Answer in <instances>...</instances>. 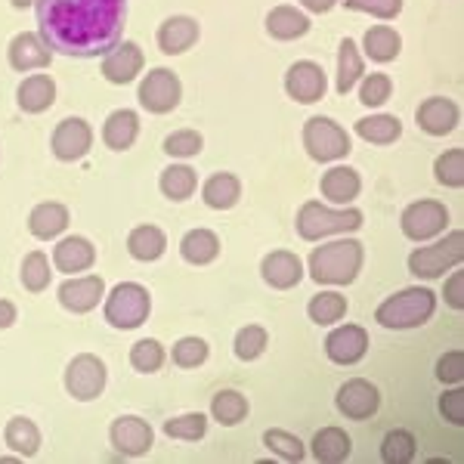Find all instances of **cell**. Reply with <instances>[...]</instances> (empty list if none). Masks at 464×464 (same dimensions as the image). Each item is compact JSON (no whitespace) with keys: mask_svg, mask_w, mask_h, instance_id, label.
<instances>
[{"mask_svg":"<svg viewBox=\"0 0 464 464\" xmlns=\"http://www.w3.org/2000/svg\"><path fill=\"white\" fill-rule=\"evenodd\" d=\"M41 41L65 56H106L121 44L127 0H34Z\"/></svg>","mask_w":464,"mask_h":464,"instance_id":"1","label":"cell"},{"mask_svg":"<svg viewBox=\"0 0 464 464\" xmlns=\"http://www.w3.org/2000/svg\"><path fill=\"white\" fill-rule=\"evenodd\" d=\"M362 266V245L353 238L322 245L310 257V276L319 285H350Z\"/></svg>","mask_w":464,"mask_h":464,"instance_id":"2","label":"cell"},{"mask_svg":"<svg viewBox=\"0 0 464 464\" xmlns=\"http://www.w3.org/2000/svg\"><path fill=\"white\" fill-rule=\"evenodd\" d=\"M433 310H437V297H433V291L402 288L400 295L387 297V301L378 306L375 319L384 328H396V332H402V328L424 325V322L433 316Z\"/></svg>","mask_w":464,"mask_h":464,"instance_id":"3","label":"cell"},{"mask_svg":"<svg viewBox=\"0 0 464 464\" xmlns=\"http://www.w3.org/2000/svg\"><path fill=\"white\" fill-rule=\"evenodd\" d=\"M362 227V214L356 208H343V211H332L322 201H306L297 214V232L306 242L334 236V232H353Z\"/></svg>","mask_w":464,"mask_h":464,"instance_id":"4","label":"cell"},{"mask_svg":"<svg viewBox=\"0 0 464 464\" xmlns=\"http://www.w3.org/2000/svg\"><path fill=\"white\" fill-rule=\"evenodd\" d=\"M464 260V232H449L443 242L430 245V248H418L409 257V269L418 279H437L446 269L459 266Z\"/></svg>","mask_w":464,"mask_h":464,"instance_id":"5","label":"cell"},{"mask_svg":"<svg viewBox=\"0 0 464 464\" xmlns=\"http://www.w3.org/2000/svg\"><path fill=\"white\" fill-rule=\"evenodd\" d=\"M152 301H149V291L137 282H121V285L111 288L106 301V319L115 328H137L149 319Z\"/></svg>","mask_w":464,"mask_h":464,"instance_id":"6","label":"cell"},{"mask_svg":"<svg viewBox=\"0 0 464 464\" xmlns=\"http://www.w3.org/2000/svg\"><path fill=\"white\" fill-rule=\"evenodd\" d=\"M304 146L316 161H338L350 152V137L332 118H310L304 124Z\"/></svg>","mask_w":464,"mask_h":464,"instance_id":"7","label":"cell"},{"mask_svg":"<svg viewBox=\"0 0 464 464\" xmlns=\"http://www.w3.org/2000/svg\"><path fill=\"white\" fill-rule=\"evenodd\" d=\"M179 96H183L179 78L168 69H152L143 78V84H140V102H143V109L155 111V115L174 111L179 106Z\"/></svg>","mask_w":464,"mask_h":464,"instance_id":"8","label":"cell"},{"mask_svg":"<svg viewBox=\"0 0 464 464\" xmlns=\"http://www.w3.org/2000/svg\"><path fill=\"white\" fill-rule=\"evenodd\" d=\"M65 387L81 402L96 400L102 393V387H106V365L90 353L74 356L69 362V372H65Z\"/></svg>","mask_w":464,"mask_h":464,"instance_id":"9","label":"cell"},{"mask_svg":"<svg viewBox=\"0 0 464 464\" xmlns=\"http://www.w3.org/2000/svg\"><path fill=\"white\" fill-rule=\"evenodd\" d=\"M449 223V211L440 201H415L402 211V232L411 242H428V238L440 236Z\"/></svg>","mask_w":464,"mask_h":464,"instance_id":"10","label":"cell"},{"mask_svg":"<svg viewBox=\"0 0 464 464\" xmlns=\"http://www.w3.org/2000/svg\"><path fill=\"white\" fill-rule=\"evenodd\" d=\"M381 406V396H378V387L372 384V381L365 378H353L347 381V384L338 391V409L343 411L347 418H356V421H362V418H372Z\"/></svg>","mask_w":464,"mask_h":464,"instance_id":"11","label":"cell"},{"mask_svg":"<svg viewBox=\"0 0 464 464\" xmlns=\"http://www.w3.org/2000/svg\"><path fill=\"white\" fill-rule=\"evenodd\" d=\"M109 437H111V446L118 449L121 455H146L149 449H152V428L143 421V418H133V415H124V418H118L115 424H111V430H109Z\"/></svg>","mask_w":464,"mask_h":464,"instance_id":"12","label":"cell"},{"mask_svg":"<svg viewBox=\"0 0 464 464\" xmlns=\"http://www.w3.org/2000/svg\"><path fill=\"white\" fill-rule=\"evenodd\" d=\"M90 146H93V130H90V124L84 118H65V121L56 127V133H53L56 159H63V161L84 159Z\"/></svg>","mask_w":464,"mask_h":464,"instance_id":"13","label":"cell"},{"mask_svg":"<svg viewBox=\"0 0 464 464\" xmlns=\"http://www.w3.org/2000/svg\"><path fill=\"white\" fill-rule=\"evenodd\" d=\"M365 350H369V334H365V328H359V325L334 328V332L328 334V341H325L328 359H332V362H338V365L359 362V359L365 356Z\"/></svg>","mask_w":464,"mask_h":464,"instance_id":"14","label":"cell"},{"mask_svg":"<svg viewBox=\"0 0 464 464\" xmlns=\"http://www.w3.org/2000/svg\"><path fill=\"white\" fill-rule=\"evenodd\" d=\"M325 72L316 63H295L285 74V90L291 100L297 102H316L325 96Z\"/></svg>","mask_w":464,"mask_h":464,"instance_id":"15","label":"cell"},{"mask_svg":"<svg viewBox=\"0 0 464 464\" xmlns=\"http://www.w3.org/2000/svg\"><path fill=\"white\" fill-rule=\"evenodd\" d=\"M140 72H143V50L133 41H124L115 50H109L106 63H102V74L111 84H130Z\"/></svg>","mask_w":464,"mask_h":464,"instance_id":"16","label":"cell"},{"mask_svg":"<svg viewBox=\"0 0 464 464\" xmlns=\"http://www.w3.org/2000/svg\"><path fill=\"white\" fill-rule=\"evenodd\" d=\"M106 295V285H102L100 276H81V279H69L63 288H59V301H63L65 310L72 313H90L100 297Z\"/></svg>","mask_w":464,"mask_h":464,"instance_id":"17","label":"cell"},{"mask_svg":"<svg viewBox=\"0 0 464 464\" xmlns=\"http://www.w3.org/2000/svg\"><path fill=\"white\" fill-rule=\"evenodd\" d=\"M50 56H53V50L41 41V34L22 32L13 37V44H10V65L16 72L44 69V65H50Z\"/></svg>","mask_w":464,"mask_h":464,"instance_id":"18","label":"cell"},{"mask_svg":"<svg viewBox=\"0 0 464 464\" xmlns=\"http://www.w3.org/2000/svg\"><path fill=\"white\" fill-rule=\"evenodd\" d=\"M264 279L269 282L273 288H279V291H288V288H295L297 282L304 279V264H301V257L297 254H291V251H273V254H266L264 257Z\"/></svg>","mask_w":464,"mask_h":464,"instance_id":"19","label":"cell"},{"mask_svg":"<svg viewBox=\"0 0 464 464\" xmlns=\"http://www.w3.org/2000/svg\"><path fill=\"white\" fill-rule=\"evenodd\" d=\"M418 124L421 130H428L430 137H446L449 130H455L459 124V106L446 96H433V100H424L421 109H418Z\"/></svg>","mask_w":464,"mask_h":464,"instance_id":"20","label":"cell"},{"mask_svg":"<svg viewBox=\"0 0 464 464\" xmlns=\"http://www.w3.org/2000/svg\"><path fill=\"white\" fill-rule=\"evenodd\" d=\"M196 41H198V22L189 16H170L159 28V47L168 56L186 53Z\"/></svg>","mask_w":464,"mask_h":464,"instance_id":"21","label":"cell"},{"mask_svg":"<svg viewBox=\"0 0 464 464\" xmlns=\"http://www.w3.org/2000/svg\"><path fill=\"white\" fill-rule=\"evenodd\" d=\"M96 260V248L81 236H69L53 248V264L63 273H84V269L93 266Z\"/></svg>","mask_w":464,"mask_h":464,"instance_id":"22","label":"cell"},{"mask_svg":"<svg viewBox=\"0 0 464 464\" xmlns=\"http://www.w3.org/2000/svg\"><path fill=\"white\" fill-rule=\"evenodd\" d=\"M137 133H140V118H137V111H130V109L111 111L106 118V127H102V140H106V146L115 149V152L130 149Z\"/></svg>","mask_w":464,"mask_h":464,"instance_id":"23","label":"cell"},{"mask_svg":"<svg viewBox=\"0 0 464 464\" xmlns=\"http://www.w3.org/2000/svg\"><path fill=\"white\" fill-rule=\"evenodd\" d=\"M322 196L328 201H334V205H347V201H353L359 196V189H362V179L353 168H332L328 174H322Z\"/></svg>","mask_w":464,"mask_h":464,"instance_id":"24","label":"cell"},{"mask_svg":"<svg viewBox=\"0 0 464 464\" xmlns=\"http://www.w3.org/2000/svg\"><path fill=\"white\" fill-rule=\"evenodd\" d=\"M19 106L25 109V111H44V109H50L53 106V100H56V84H53V78L50 74H32V78H25L19 84Z\"/></svg>","mask_w":464,"mask_h":464,"instance_id":"25","label":"cell"},{"mask_svg":"<svg viewBox=\"0 0 464 464\" xmlns=\"http://www.w3.org/2000/svg\"><path fill=\"white\" fill-rule=\"evenodd\" d=\"M65 227H69V211L59 201H44L28 217V229L37 238H56Z\"/></svg>","mask_w":464,"mask_h":464,"instance_id":"26","label":"cell"},{"mask_svg":"<svg viewBox=\"0 0 464 464\" xmlns=\"http://www.w3.org/2000/svg\"><path fill=\"white\" fill-rule=\"evenodd\" d=\"M266 32L276 41H295V37H304L310 32V19L301 10H295V6H276L266 16Z\"/></svg>","mask_w":464,"mask_h":464,"instance_id":"27","label":"cell"},{"mask_svg":"<svg viewBox=\"0 0 464 464\" xmlns=\"http://www.w3.org/2000/svg\"><path fill=\"white\" fill-rule=\"evenodd\" d=\"M350 437L343 433L341 428H322L316 437H313V455H316V461L322 464H338L350 455Z\"/></svg>","mask_w":464,"mask_h":464,"instance_id":"28","label":"cell"},{"mask_svg":"<svg viewBox=\"0 0 464 464\" xmlns=\"http://www.w3.org/2000/svg\"><path fill=\"white\" fill-rule=\"evenodd\" d=\"M179 251H183V257L189 260V264H211V260L220 254V238L214 236L211 229H192L183 236V242H179Z\"/></svg>","mask_w":464,"mask_h":464,"instance_id":"29","label":"cell"},{"mask_svg":"<svg viewBox=\"0 0 464 464\" xmlns=\"http://www.w3.org/2000/svg\"><path fill=\"white\" fill-rule=\"evenodd\" d=\"M362 47L375 63H391V59L400 56V47H402V37L393 32L391 25H375L369 28L362 37Z\"/></svg>","mask_w":464,"mask_h":464,"instance_id":"30","label":"cell"},{"mask_svg":"<svg viewBox=\"0 0 464 464\" xmlns=\"http://www.w3.org/2000/svg\"><path fill=\"white\" fill-rule=\"evenodd\" d=\"M201 196H205L208 205L217 208V211H227V208L236 205L238 196H242V183H238L236 174H214L201 186Z\"/></svg>","mask_w":464,"mask_h":464,"instance_id":"31","label":"cell"},{"mask_svg":"<svg viewBox=\"0 0 464 464\" xmlns=\"http://www.w3.org/2000/svg\"><path fill=\"white\" fill-rule=\"evenodd\" d=\"M164 248H168V238L159 227H137L127 238V251L137 260H159Z\"/></svg>","mask_w":464,"mask_h":464,"instance_id":"32","label":"cell"},{"mask_svg":"<svg viewBox=\"0 0 464 464\" xmlns=\"http://www.w3.org/2000/svg\"><path fill=\"white\" fill-rule=\"evenodd\" d=\"M356 133L365 143L387 146V143H393V140H400L402 124H400V118H393V115H372V118L356 121Z\"/></svg>","mask_w":464,"mask_h":464,"instance_id":"33","label":"cell"},{"mask_svg":"<svg viewBox=\"0 0 464 464\" xmlns=\"http://www.w3.org/2000/svg\"><path fill=\"white\" fill-rule=\"evenodd\" d=\"M4 437H6V446L16 455H25V459H32L37 449H41V430H37L34 421H28V418H13V421L6 424Z\"/></svg>","mask_w":464,"mask_h":464,"instance_id":"34","label":"cell"},{"mask_svg":"<svg viewBox=\"0 0 464 464\" xmlns=\"http://www.w3.org/2000/svg\"><path fill=\"white\" fill-rule=\"evenodd\" d=\"M362 56H359L356 44L350 37H343L338 50V93H350L356 87V81L362 78Z\"/></svg>","mask_w":464,"mask_h":464,"instance_id":"35","label":"cell"},{"mask_svg":"<svg viewBox=\"0 0 464 464\" xmlns=\"http://www.w3.org/2000/svg\"><path fill=\"white\" fill-rule=\"evenodd\" d=\"M196 186H198L196 170L186 168V164H174V168L161 170V192L168 198H174V201L189 198L192 192H196Z\"/></svg>","mask_w":464,"mask_h":464,"instance_id":"36","label":"cell"},{"mask_svg":"<svg viewBox=\"0 0 464 464\" xmlns=\"http://www.w3.org/2000/svg\"><path fill=\"white\" fill-rule=\"evenodd\" d=\"M306 313H310V319L319 322V325H332V322H341L347 316V297H341L338 291H322V295H316L310 301Z\"/></svg>","mask_w":464,"mask_h":464,"instance_id":"37","label":"cell"},{"mask_svg":"<svg viewBox=\"0 0 464 464\" xmlns=\"http://www.w3.org/2000/svg\"><path fill=\"white\" fill-rule=\"evenodd\" d=\"M211 415L220 424L232 428V424H238L245 415H248V400H245L238 391H220L211 402Z\"/></svg>","mask_w":464,"mask_h":464,"instance_id":"38","label":"cell"},{"mask_svg":"<svg viewBox=\"0 0 464 464\" xmlns=\"http://www.w3.org/2000/svg\"><path fill=\"white\" fill-rule=\"evenodd\" d=\"M381 459L387 464H409L415 459V437L409 430H391L381 446Z\"/></svg>","mask_w":464,"mask_h":464,"instance_id":"39","label":"cell"},{"mask_svg":"<svg viewBox=\"0 0 464 464\" xmlns=\"http://www.w3.org/2000/svg\"><path fill=\"white\" fill-rule=\"evenodd\" d=\"M50 260L47 254L41 251H32L25 260H22V285H25L28 291H44L50 285Z\"/></svg>","mask_w":464,"mask_h":464,"instance_id":"40","label":"cell"},{"mask_svg":"<svg viewBox=\"0 0 464 464\" xmlns=\"http://www.w3.org/2000/svg\"><path fill=\"white\" fill-rule=\"evenodd\" d=\"M208 430V418L201 411H189V415H179V418H170L164 421V433L174 440H201Z\"/></svg>","mask_w":464,"mask_h":464,"instance_id":"41","label":"cell"},{"mask_svg":"<svg viewBox=\"0 0 464 464\" xmlns=\"http://www.w3.org/2000/svg\"><path fill=\"white\" fill-rule=\"evenodd\" d=\"M433 174H437V179L443 186H464V152L461 149H449V152H443L437 159V164H433Z\"/></svg>","mask_w":464,"mask_h":464,"instance_id":"42","label":"cell"},{"mask_svg":"<svg viewBox=\"0 0 464 464\" xmlns=\"http://www.w3.org/2000/svg\"><path fill=\"white\" fill-rule=\"evenodd\" d=\"M264 446L269 452H276L285 461H301L304 459V443L288 430H266L264 433Z\"/></svg>","mask_w":464,"mask_h":464,"instance_id":"43","label":"cell"},{"mask_svg":"<svg viewBox=\"0 0 464 464\" xmlns=\"http://www.w3.org/2000/svg\"><path fill=\"white\" fill-rule=\"evenodd\" d=\"M391 93H393V81L387 78V74H365V81H362V87H359V100L365 102V106H384L387 100H391Z\"/></svg>","mask_w":464,"mask_h":464,"instance_id":"44","label":"cell"},{"mask_svg":"<svg viewBox=\"0 0 464 464\" xmlns=\"http://www.w3.org/2000/svg\"><path fill=\"white\" fill-rule=\"evenodd\" d=\"M266 328H260V325H248V328H242V332L236 334V356L238 359H257L260 353L266 350Z\"/></svg>","mask_w":464,"mask_h":464,"instance_id":"45","label":"cell"},{"mask_svg":"<svg viewBox=\"0 0 464 464\" xmlns=\"http://www.w3.org/2000/svg\"><path fill=\"white\" fill-rule=\"evenodd\" d=\"M130 362H133V369H137V372H159L161 362H164V347L159 341H149V338L133 343Z\"/></svg>","mask_w":464,"mask_h":464,"instance_id":"46","label":"cell"},{"mask_svg":"<svg viewBox=\"0 0 464 464\" xmlns=\"http://www.w3.org/2000/svg\"><path fill=\"white\" fill-rule=\"evenodd\" d=\"M208 359V343L201 338H183L174 343V362L179 369H196Z\"/></svg>","mask_w":464,"mask_h":464,"instance_id":"47","label":"cell"},{"mask_svg":"<svg viewBox=\"0 0 464 464\" xmlns=\"http://www.w3.org/2000/svg\"><path fill=\"white\" fill-rule=\"evenodd\" d=\"M164 152L174 155V159H192L201 152V133L196 130H177L164 140Z\"/></svg>","mask_w":464,"mask_h":464,"instance_id":"48","label":"cell"},{"mask_svg":"<svg viewBox=\"0 0 464 464\" xmlns=\"http://www.w3.org/2000/svg\"><path fill=\"white\" fill-rule=\"evenodd\" d=\"M343 4H347V10L372 13L378 19H393L402 10V0H343Z\"/></svg>","mask_w":464,"mask_h":464,"instance_id":"49","label":"cell"},{"mask_svg":"<svg viewBox=\"0 0 464 464\" xmlns=\"http://www.w3.org/2000/svg\"><path fill=\"white\" fill-rule=\"evenodd\" d=\"M437 378L443 381V384H461L464 381V353L461 350H452V353L440 356Z\"/></svg>","mask_w":464,"mask_h":464,"instance_id":"50","label":"cell"},{"mask_svg":"<svg viewBox=\"0 0 464 464\" xmlns=\"http://www.w3.org/2000/svg\"><path fill=\"white\" fill-rule=\"evenodd\" d=\"M440 411L446 415V421H452L455 428H461L464 424V391H449L440 396Z\"/></svg>","mask_w":464,"mask_h":464,"instance_id":"51","label":"cell"},{"mask_svg":"<svg viewBox=\"0 0 464 464\" xmlns=\"http://www.w3.org/2000/svg\"><path fill=\"white\" fill-rule=\"evenodd\" d=\"M446 304L452 310H464V273H452V279L446 282Z\"/></svg>","mask_w":464,"mask_h":464,"instance_id":"52","label":"cell"},{"mask_svg":"<svg viewBox=\"0 0 464 464\" xmlns=\"http://www.w3.org/2000/svg\"><path fill=\"white\" fill-rule=\"evenodd\" d=\"M16 322V306L10 301H0V328H10Z\"/></svg>","mask_w":464,"mask_h":464,"instance_id":"53","label":"cell"},{"mask_svg":"<svg viewBox=\"0 0 464 464\" xmlns=\"http://www.w3.org/2000/svg\"><path fill=\"white\" fill-rule=\"evenodd\" d=\"M301 4H304L310 13H328L334 4H338V0H301Z\"/></svg>","mask_w":464,"mask_h":464,"instance_id":"54","label":"cell"},{"mask_svg":"<svg viewBox=\"0 0 464 464\" xmlns=\"http://www.w3.org/2000/svg\"><path fill=\"white\" fill-rule=\"evenodd\" d=\"M28 4H34V0H13V6H19V10H22V6H28Z\"/></svg>","mask_w":464,"mask_h":464,"instance_id":"55","label":"cell"}]
</instances>
